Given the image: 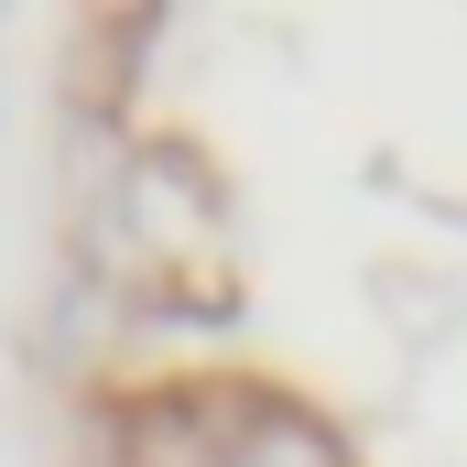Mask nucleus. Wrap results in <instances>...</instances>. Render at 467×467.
<instances>
[{
	"label": "nucleus",
	"mask_w": 467,
	"mask_h": 467,
	"mask_svg": "<svg viewBox=\"0 0 467 467\" xmlns=\"http://www.w3.org/2000/svg\"><path fill=\"white\" fill-rule=\"evenodd\" d=\"M229 467H337V446H327L316 424H272V435H250Z\"/></svg>",
	"instance_id": "nucleus-1"
}]
</instances>
